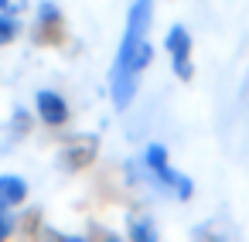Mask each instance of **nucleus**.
<instances>
[{"instance_id": "obj_1", "label": "nucleus", "mask_w": 249, "mask_h": 242, "mask_svg": "<svg viewBox=\"0 0 249 242\" xmlns=\"http://www.w3.org/2000/svg\"><path fill=\"white\" fill-rule=\"evenodd\" d=\"M150 24H154V0H133L130 11H126V24H123L116 55H113V69H130V58H133L137 45H140L143 38H150ZM130 72H133V69H130ZM137 75H140V72H137Z\"/></svg>"}, {"instance_id": "obj_2", "label": "nucleus", "mask_w": 249, "mask_h": 242, "mask_svg": "<svg viewBox=\"0 0 249 242\" xmlns=\"http://www.w3.org/2000/svg\"><path fill=\"white\" fill-rule=\"evenodd\" d=\"M164 52H167V62H171V72L178 82H195L198 75V65H195V38L184 24H171L167 35H164Z\"/></svg>"}, {"instance_id": "obj_3", "label": "nucleus", "mask_w": 249, "mask_h": 242, "mask_svg": "<svg viewBox=\"0 0 249 242\" xmlns=\"http://www.w3.org/2000/svg\"><path fill=\"white\" fill-rule=\"evenodd\" d=\"M99 157V133H69L62 137V150H58V171L65 174H79L89 171Z\"/></svg>"}, {"instance_id": "obj_4", "label": "nucleus", "mask_w": 249, "mask_h": 242, "mask_svg": "<svg viewBox=\"0 0 249 242\" xmlns=\"http://www.w3.org/2000/svg\"><path fill=\"white\" fill-rule=\"evenodd\" d=\"M31 41L38 48H62L69 41V28H65V14L55 0H41L35 11V28H31Z\"/></svg>"}, {"instance_id": "obj_5", "label": "nucleus", "mask_w": 249, "mask_h": 242, "mask_svg": "<svg viewBox=\"0 0 249 242\" xmlns=\"http://www.w3.org/2000/svg\"><path fill=\"white\" fill-rule=\"evenodd\" d=\"M35 120H41L45 126L58 130L72 120V109H69V99L58 92V89H38L35 92Z\"/></svg>"}, {"instance_id": "obj_6", "label": "nucleus", "mask_w": 249, "mask_h": 242, "mask_svg": "<svg viewBox=\"0 0 249 242\" xmlns=\"http://www.w3.org/2000/svg\"><path fill=\"white\" fill-rule=\"evenodd\" d=\"M137 92H140V75L130 72V69H113L109 65V99H113V109L126 113L133 106Z\"/></svg>"}, {"instance_id": "obj_7", "label": "nucleus", "mask_w": 249, "mask_h": 242, "mask_svg": "<svg viewBox=\"0 0 249 242\" xmlns=\"http://www.w3.org/2000/svg\"><path fill=\"white\" fill-rule=\"evenodd\" d=\"M126 235H130L133 242H157V239H160V228H157L154 215H147V211H130V215H126Z\"/></svg>"}, {"instance_id": "obj_8", "label": "nucleus", "mask_w": 249, "mask_h": 242, "mask_svg": "<svg viewBox=\"0 0 249 242\" xmlns=\"http://www.w3.org/2000/svg\"><path fill=\"white\" fill-rule=\"evenodd\" d=\"M140 164H143L147 177H154V174H160L164 167H171V150H167V143L150 140V143L143 147V154H140Z\"/></svg>"}, {"instance_id": "obj_9", "label": "nucleus", "mask_w": 249, "mask_h": 242, "mask_svg": "<svg viewBox=\"0 0 249 242\" xmlns=\"http://www.w3.org/2000/svg\"><path fill=\"white\" fill-rule=\"evenodd\" d=\"M28 181L21 174H0V201H7V205H24L28 201Z\"/></svg>"}, {"instance_id": "obj_10", "label": "nucleus", "mask_w": 249, "mask_h": 242, "mask_svg": "<svg viewBox=\"0 0 249 242\" xmlns=\"http://www.w3.org/2000/svg\"><path fill=\"white\" fill-rule=\"evenodd\" d=\"M31 130H35V116H31L24 106H14V113H11V120H7V137L18 143V140H28Z\"/></svg>"}, {"instance_id": "obj_11", "label": "nucleus", "mask_w": 249, "mask_h": 242, "mask_svg": "<svg viewBox=\"0 0 249 242\" xmlns=\"http://www.w3.org/2000/svg\"><path fill=\"white\" fill-rule=\"evenodd\" d=\"M41 225H45V208H41V205H31V208L21 215V222H18V228H21L24 235H41Z\"/></svg>"}, {"instance_id": "obj_12", "label": "nucleus", "mask_w": 249, "mask_h": 242, "mask_svg": "<svg viewBox=\"0 0 249 242\" xmlns=\"http://www.w3.org/2000/svg\"><path fill=\"white\" fill-rule=\"evenodd\" d=\"M18 35H21V17L7 14V11H0V48L14 45V41H18Z\"/></svg>"}, {"instance_id": "obj_13", "label": "nucleus", "mask_w": 249, "mask_h": 242, "mask_svg": "<svg viewBox=\"0 0 249 242\" xmlns=\"http://www.w3.org/2000/svg\"><path fill=\"white\" fill-rule=\"evenodd\" d=\"M150 62H154V45H150V38H143V41L137 45L133 58H130V69L143 75V69H150Z\"/></svg>"}, {"instance_id": "obj_14", "label": "nucleus", "mask_w": 249, "mask_h": 242, "mask_svg": "<svg viewBox=\"0 0 249 242\" xmlns=\"http://www.w3.org/2000/svg\"><path fill=\"white\" fill-rule=\"evenodd\" d=\"M18 232V218H14V205H7V201H0V242L4 239H11Z\"/></svg>"}, {"instance_id": "obj_15", "label": "nucleus", "mask_w": 249, "mask_h": 242, "mask_svg": "<svg viewBox=\"0 0 249 242\" xmlns=\"http://www.w3.org/2000/svg\"><path fill=\"white\" fill-rule=\"evenodd\" d=\"M31 7V0H11V4H7V14H14V17H21L24 11Z\"/></svg>"}, {"instance_id": "obj_16", "label": "nucleus", "mask_w": 249, "mask_h": 242, "mask_svg": "<svg viewBox=\"0 0 249 242\" xmlns=\"http://www.w3.org/2000/svg\"><path fill=\"white\" fill-rule=\"evenodd\" d=\"M7 4H11V0H0V11H7Z\"/></svg>"}]
</instances>
